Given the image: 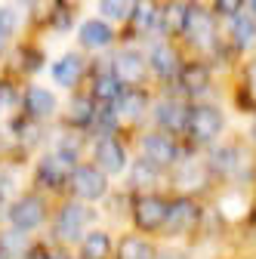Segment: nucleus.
Here are the masks:
<instances>
[{
    "mask_svg": "<svg viewBox=\"0 0 256 259\" xmlns=\"http://www.w3.org/2000/svg\"><path fill=\"white\" fill-rule=\"evenodd\" d=\"M96 225H102V210L65 194V198H59L53 204V219H50V229H47L44 238L53 247H68V250H74L83 241V235L90 229H96Z\"/></svg>",
    "mask_w": 256,
    "mask_h": 259,
    "instance_id": "obj_1",
    "label": "nucleus"
},
{
    "mask_svg": "<svg viewBox=\"0 0 256 259\" xmlns=\"http://www.w3.org/2000/svg\"><path fill=\"white\" fill-rule=\"evenodd\" d=\"M207 201L201 198H188V194H170V213L161 244H198L207 235Z\"/></svg>",
    "mask_w": 256,
    "mask_h": 259,
    "instance_id": "obj_2",
    "label": "nucleus"
},
{
    "mask_svg": "<svg viewBox=\"0 0 256 259\" xmlns=\"http://www.w3.org/2000/svg\"><path fill=\"white\" fill-rule=\"evenodd\" d=\"M170 213V191H126V229L161 241Z\"/></svg>",
    "mask_w": 256,
    "mask_h": 259,
    "instance_id": "obj_3",
    "label": "nucleus"
},
{
    "mask_svg": "<svg viewBox=\"0 0 256 259\" xmlns=\"http://www.w3.org/2000/svg\"><path fill=\"white\" fill-rule=\"evenodd\" d=\"M53 198H47L44 191L37 188H25L19 198L10 201L7 207V225L28 238H44L50 229V219H53Z\"/></svg>",
    "mask_w": 256,
    "mask_h": 259,
    "instance_id": "obj_4",
    "label": "nucleus"
},
{
    "mask_svg": "<svg viewBox=\"0 0 256 259\" xmlns=\"http://www.w3.org/2000/svg\"><path fill=\"white\" fill-rule=\"evenodd\" d=\"M167 191L170 194H188V198L210 201V194L216 191V179H213V173L207 167L204 151L185 148V154L179 157V164L167 173Z\"/></svg>",
    "mask_w": 256,
    "mask_h": 259,
    "instance_id": "obj_5",
    "label": "nucleus"
},
{
    "mask_svg": "<svg viewBox=\"0 0 256 259\" xmlns=\"http://www.w3.org/2000/svg\"><path fill=\"white\" fill-rule=\"evenodd\" d=\"M226 126H229V117H226V111H222V105H216L210 99L207 102H191L182 145L191 148V151H207L216 142H222Z\"/></svg>",
    "mask_w": 256,
    "mask_h": 259,
    "instance_id": "obj_6",
    "label": "nucleus"
},
{
    "mask_svg": "<svg viewBox=\"0 0 256 259\" xmlns=\"http://www.w3.org/2000/svg\"><path fill=\"white\" fill-rule=\"evenodd\" d=\"M77 167V160L62 154L56 148H44L34 160H31V188L44 191L47 198L59 201L68 194V182H71V173Z\"/></svg>",
    "mask_w": 256,
    "mask_h": 259,
    "instance_id": "obj_7",
    "label": "nucleus"
},
{
    "mask_svg": "<svg viewBox=\"0 0 256 259\" xmlns=\"http://www.w3.org/2000/svg\"><path fill=\"white\" fill-rule=\"evenodd\" d=\"M182 40L204 53V59L213 65V59H226V50L229 44H222L219 37V25L213 19L210 10H204L201 4H188V13H185V28H182Z\"/></svg>",
    "mask_w": 256,
    "mask_h": 259,
    "instance_id": "obj_8",
    "label": "nucleus"
},
{
    "mask_svg": "<svg viewBox=\"0 0 256 259\" xmlns=\"http://www.w3.org/2000/svg\"><path fill=\"white\" fill-rule=\"evenodd\" d=\"M130 142H133V154L136 157H145L148 164L161 167L164 173H170L179 164V157L185 154L182 139H176L170 133H161V130H154V126H142L139 133H133Z\"/></svg>",
    "mask_w": 256,
    "mask_h": 259,
    "instance_id": "obj_9",
    "label": "nucleus"
},
{
    "mask_svg": "<svg viewBox=\"0 0 256 259\" xmlns=\"http://www.w3.org/2000/svg\"><path fill=\"white\" fill-rule=\"evenodd\" d=\"M87 160H93L111 182H120L130 170L133 145H126V136H93L87 148Z\"/></svg>",
    "mask_w": 256,
    "mask_h": 259,
    "instance_id": "obj_10",
    "label": "nucleus"
},
{
    "mask_svg": "<svg viewBox=\"0 0 256 259\" xmlns=\"http://www.w3.org/2000/svg\"><path fill=\"white\" fill-rule=\"evenodd\" d=\"M117 185L93 164V160H77V167L71 173V182H68V198H77L90 207H102L108 198H111V191Z\"/></svg>",
    "mask_w": 256,
    "mask_h": 259,
    "instance_id": "obj_11",
    "label": "nucleus"
},
{
    "mask_svg": "<svg viewBox=\"0 0 256 259\" xmlns=\"http://www.w3.org/2000/svg\"><path fill=\"white\" fill-rule=\"evenodd\" d=\"M188 108L191 102H185L179 93L173 90H161L151 99V114H148V126L161 130V133H170L176 139L185 136V123H188Z\"/></svg>",
    "mask_w": 256,
    "mask_h": 259,
    "instance_id": "obj_12",
    "label": "nucleus"
},
{
    "mask_svg": "<svg viewBox=\"0 0 256 259\" xmlns=\"http://www.w3.org/2000/svg\"><path fill=\"white\" fill-rule=\"evenodd\" d=\"M151 99L154 93L148 87H126L120 93V99L111 105V111L117 114L123 133H139L142 126H148V114H151Z\"/></svg>",
    "mask_w": 256,
    "mask_h": 259,
    "instance_id": "obj_13",
    "label": "nucleus"
},
{
    "mask_svg": "<svg viewBox=\"0 0 256 259\" xmlns=\"http://www.w3.org/2000/svg\"><path fill=\"white\" fill-rule=\"evenodd\" d=\"M170 90L179 93L185 102H207V96L213 90V65L207 59H185Z\"/></svg>",
    "mask_w": 256,
    "mask_h": 259,
    "instance_id": "obj_14",
    "label": "nucleus"
},
{
    "mask_svg": "<svg viewBox=\"0 0 256 259\" xmlns=\"http://www.w3.org/2000/svg\"><path fill=\"white\" fill-rule=\"evenodd\" d=\"M145 59H148L151 80L161 87V90H170V87L176 83L179 68H182V62H185V59H182V53H179V47H176V44H170L167 37L151 40V47H148Z\"/></svg>",
    "mask_w": 256,
    "mask_h": 259,
    "instance_id": "obj_15",
    "label": "nucleus"
},
{
    "mask_svg": "<svg viewBox=\"0 0 256 259\" xmlns=\"http://www.w3.org/2000/svg\"><path fill=\"white\" fill-rule=\"evenodd\" d=\"M19 114L37 120V123H53L59 120V111H62V102L59 96L50 90V87H40V83H28L19 96Z\"/></svg>",
    "mask_w": 256,
    "mask_h": 259,
    "instance_id": "obj_16",
    "label": "nucleus"
},
{
    "mask_svg": "<svg viewBox=\"0 0 256 259\" xmlns=\"http://www.w3.org/2000/svg\"><path fill=\"white\" fill-rule=\"evenodd\" d=\"M108 68L117 74V80L123 87H148L151 71H148V59L139 47H120L111 53Z\"/></svg>",
    "mask_w": 256,
    "mask_h": 259,
    "instance_id": "obj_17",
    "label": "nucleus"
},
{
    "mask_svg": "<svg viewBox=\"0 0 256 259\" xmlns=\"http://www.w3.org/2000/svg\"><path fill=\"white\" fill-rule=\"evenodd\" d=\"M47 71H50L53 87L74 93V90H80V83H83L87 74H90V59H87L83 53L71 50V53H62L59 59H53V62L47 65Z\"/></svg>",
    "mask_w": 256,
    "mask_h": 259,
    "instance_id": "obj_18",
    "label": "nucleus"
},
{
    "mask_svg": "<svg viewBox=\"0 0 256 259\" xmlns=\"http://www.w3.org/2000/svg\"><path fill=\"white\" fill-rule=\"evenodd\" d=\"M99 108L102 105H96V99L87 93V90H74L71 96H68V102L62 105V111H59V120L56 123H65V126H71V130H80V133H93V123H96V117H99Z\"/></svg>",
    "mask_w": 256,
    "mask_h": 259,
    "instance_id": "obj_19",
    "label": "nucleus"
},
{
    "mask_svg": "<svg viewBox=\"0 0 256 259\" xmlns=\"http://www.w3.org/2000/svg\"><path fill=\"white\" fill-rule=\"evenodd\" d=\"M120 188L123 191H164L167 188V173L161 167L148 164L145 157H136L130 160V170L120 179Z\"/></svg>",
    "mask_w": 256,
    "mask_h": 259,
    "instance_id": "obj_20",
    "label": "nucleus"
},
{
    "mask_svg": "<svg viewBox=\"0 0 256 259\" xmlns=\"http://www.w3.org/2000/svg\"><path fill=\"white\" fill-rule=\"evenodd\" d=\"M87 93L96 99V105H102V108H111L117 99H120V93L126 90L117 74L108 68V65H90V74H87Z\"/></svg>",
    "mask_w": 256,
    "mask_h": 259,
    "instance_id": "obj_21",
    "label": "nucleus"
},
{
    "mask_svg": "<svg viewBox=\"0 0 256 259\" xmlns=\"http://www.w3.org/2000/svg\"><path fill=\"white\" fill-rule=\"evenodd\" d=\"M114 244H117V229L102 222L83 235V241L74 247V253L80 259H114Z\"/></svg>",
    "mask_w": 256,
    "mask_h": 259,
    "instance_id": "obj_22",
    "label": "nucleus"
},
{
    "mask_svg": "<svg viewBox=\"0 0 256 259\" xmlns=\"http://www.w3.org/2000/svg\"><path fill=\"white\" fill-rule=\"evenodd\" d=\"M161 253V241L145 238L139 232L120 229L117 232V244H114V259H157Z\"/></svg>",
    "mask_w": 256,
    "mask_h": 259,
    "instance_id": "obj_23",
    "label": "nucleus"
},
{
    "mask_svg": "<svg viewBox=\"0 0 256 259\" xmlns=\"http://www.w3.org/2000/svg\"><path fill=\"white\" fill-rule=\"evenodd\" d=\"M114 37H117L114 28L105 19H87L77 28V44H80L83 53H105V50L114 47Z\"/></svg>",
    "mask_w": 256,
    "mask_h": 259,
    "instance_id": "obj_24",
    "label": "nucleus"
},
{
    "mask_svg": "<svg viewBox=\"0 0 256 259\" xmlns=\"http://www.w3.org/2000/svg\"><path fill=\"white\" fill-rule=\"evenodd\" d=\"M130 31L139 37H148L161 28V7L157 0H133V10H130Z\"/></svg>",
    "mask_w": 256,
    "mask_h": 259,
    "instance_id": "obj_25",
    "label": "nucleus"
},
{
    "mask_svg": "<svg viewBox=\"0 0 256 259\" xmlns=\"http://www.w3.org/2000/svg\"><path fill=\"white\" fill-rule=\"evenodd\" d=\"M229 37L235 53H253L256 50V19L253 16H232L229 19Z\"/></svg>",
    "mask_w": 256,
    "mask_h": 259,
    "instance_id": "obj_26",
    "label": "nucleus"
},
{
    "mask_svg": "<svg viewBox=\"0 0 256 259\" xmlns=\"http://www.w3.org/2000/svg\"><path fill=\"white\" fill-rule=\"evenodd\" d=\"M185 13H188V4H179V0H170L167 7H161V28H157V34L167 37V40L182 37Z\"/></svg>",
    "mask_w": 256,
    "mask_h": 259,
    "instance_id": "obj_27",
    "label": "nucleus"
},
{
    "mask_svg": "<svg viewBox=\"0 0 256 259\" xmlns=\"http://www.w3.org/2000/svg\"><path fill=\"white\" fill-rule=\"evenodd\" d=\"M31 241H34V238H28V235L10 229V225H4V229H0V253H4L7 259H22V256L28 253Z\"/></svg>",
    "mask_w": 256,
    "mask_h": 259,
    "instance_id": "obj_28",
    "label": "nucleus"
},
{
    "mask_svg": "<svg viewBox=\"0 0 256 259\" xmlns=\"http://www.w3.org/2000/svg\"><path fill=\"white\" fill-rule=\"evenodd\" d=\"M13 68L22 71V74H37L44 68V53L37 47H19L16 59H13Z\"/></svg>",
    "mask_w": 256,
    "mask_h": 259,
    "instance_id": "obj_29",
    "label": "nucleus"
},
{
    "mask_svg": "<svg viewBox=\"0 0 256 259\" xmlns=\"http://www.w3.org/2000/svg\"><path fill=\"white\" fill-rule=\"evenodd\" d=\"M133 10V0H99V16L105 22H126Z\"/></svg>",
    "mask_w": 256,
    "mask_h": 259,
    "instance_id": "obj_30",
    "label": "nucleus"
},
{
    "mask_svg": "<svg viewBox=\"0 0 256 259\" xmlns=\"http://www.w3.org/2000/svg\"><path fill=\"white\" fill-rule=\"evenodd\" d=\"M16 31H19V13L13 7H0V40L7 44Z\"/></svg>",
    "mask_w": 256,
    "mask_h": 259,
    "instance_id": "obj_31",
    "label": "nucleus"
},
{
    "mask_svg": "<svg viewBox=\"0 0 256 259\" xmlns=\"http://www.w3.org/2000/svg\"><path fill=\"white\" fill-rule=\"evenodd\" d=\"M50 25L56 31H68L71 28V10L65 0H53V13H50Z\"/></svg>",
    "mask_w": 256,
    "mask_h": 259,
    "instance_id": "obj_32",
    "label": "nucleus"
},
{
    "mask_svg": "<svg viewBox=\"0 0 256 259\" xmlns=\"http://www.w3.org/2000/svg\"><path fill=\"white\" fill-rule=\"evenodd\" d=\"M244 99L250 105V111H256V56L247 62V71H244Z\"/></svg>",
    "mask_w": 256,
    "mask_h": 259,
    "instance_id": "obj_33",
    "label": "nucleus"
},
{
    "mask_svg": "<svg viewBox=\"0 0 256 259\" xmlns=\"http://www.w3.org/2000/svg\"><path fill=\"white\" fill-rule=\"evenodd\" d=\"M22 259H59V256H56V247H53L47 238H34V241H31V247H28V253H25Z\"/></svg>",
    "mask_w": 256,
    "mask_h": 259,
    "instance_id": "obj_34",
    "label": "nucleus"
},
{
    "mask_svg": "<svg viewBox=\"0 0 256 259\" xmlns=\"http://www.w3.org/2000/svg\"><path fill=\"white\" fill-rule=\"evenodd\" d=\"M247 4V0H213V13L222 16V19H232L241 13V7Z\"/></svg>",
    "mask_w": 256,
    "mask_h": 259,
    "instance_id": "obj_35",
    "label": "nucleus"
},
{
    "mask_svg": "<svg viewBox=\"0 0 256 259\" xmlns=\"http://www.w3.org/2000/svg\"><path fill=\"white\" fill-rule=\"evenodd\" d=\"M56 256H59V259H80V256H77L74 250H68V247H56Z\"/></svg>",
    "mask_w": 256,
    "mask_h": 259,
    "instance_id": "obj_36",
    "label": "nucleus"
},
{
    "mask_svg": "<svg viewBox=\"0 0 256 259\" xmlns=\"http://www.w3.org/2000/svg\"><path fill=\"white\" fill-rule=\"evenodd\" d=\"M250 142H253V148H256V111L250 114Z\"/></svg>",
    "mask_w": 256,
    "mask_h": 259,
    "instance_id": "obj_37",
    "label": "nucleus"
},
{
    "mask_svg": "<svg viewBox=\"0 0 256 259\" xmlns=\"http://www.w3.org/2000/svg\"><path fill=\"white\" fill-rule=\"evenodd\" d=\"M235 259H256V253H235Z\"/></svg>",
    "mask_w": 256,
    "mask_h": 259,
    "instance_id": "obj_38",
    "label": "nucleus"
},
{
    "mask_svg": "<svg viewBox=\"0 0 256 259\" xmlns=\"http://www.w3.org/2000/svg\"><path fill=\"white\" fill-rule=\"evenodd\" d=\"M247 7H250V16L256 19V0H247Z\"/></svg>",
    "mask_w": 256,
    "mask_h": 259,
    "instance_id": "obj_39",
    "label": "nucleus"
},
{
    "mask_svg": "<svg viewBox=\"0 0 256 259\" xmlns=\"http://www.w3.org/2000/svg\"><path fill=\"white\" fill-rule=\"evenodd\" d=\"M4 160H10V154L4 151V145H0V167H4Z\"/></svg>",
    "mask_w": 256,
    "mask_h": 259,
    "instance_id": "obj_40",
    "label": "nucleus"
},
{
    "mask_svg": "<svg viewBox=\"0 0 256 259\" xmlns=\"http://www.w3.org/2000/svg\"><path fill=\"white\" fill-rule=\"evenodd\" d=\"M19 4H28V7H31V4H34V0H19Z\"/></svg>",
    "mask_w": 256,
    "mask_h": 259,
    "instance_id": "obj_41",
    "label": "nucleus"
},
{
    "mask_svg": "<svg viewBox=\"0 0 256 259\" xmlns=\"http://www.w3.org/2000/svg\"><path fill=\"white\" fill-rule=\"evenodd\" d=\"M179 4H195V0H179Z\"/></svg>",
    "mask_w": 256,
    "mask_h": 259,
    "instance_id": "obj_42",
    "label": "nucleus"
},
{
    "mask_svg": "<svg viewBox=\"0 0 256 259\" xmlns=\"http://www.w3.org/2000/svg\"><path fill=\"white\" fill-rule=\"evenodd\" d=\"M0 259H7V256H4V253H0Z\"/></svg>",
    "mask_w": 256,
    "mask_h": 259,
    "instance_id": "obj_43",
    "label": "nucleus"
},
{
    "mask_svg": "<svg viewBox=\"0 0 256 259\" xmlns=\"http://www.w3.org/2000/svg\"><path fill=\"white\" fill-rule=\"evenodd\" d=\"M0 114H4V108H0Z\"/></svg>",
    "mask_w": 256,
    "mask_h": 259,
    "instance_id": "obj_44",
    "label": "nucleus"
},
{
    "mask_svg": "<svg viewBox=\"0 0 256 259\" xmlns=\"http://www.w3.org/2000/svg\"><path fill=\"white\" fill-rule=\"evenodd\" d=\"M65 4H68V0H65Z\"/></svg>",
    "mask_w": 256,
    "mask_h": 259,
    "instance_id": "obj_45",
    "label": "nucleus"
}]
</instances>
